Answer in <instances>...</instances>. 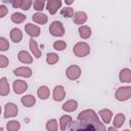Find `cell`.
I'll return each mask as SVG.
<instances>
[{"mask_svg": "<svg viewBox=\"0 0 131 131\" xmlns=\"http://www.w3.org/2000/svg\"><path fill=\"white\" fill-rule=\"evenodd\" d=\"M10 39L14 42V43H19L23 39V33L19 29L17 28H13L10 31Z\"/></svg>", "mask_w": 131, "mask_h": 131, "instance_id": "obj_17", "label": "cell"}, {"mask_svg": "<svg viewBox=\"0 0 131 131\" xmlns=\"http://www.w3.org/2000/svg\"><path fill=\"white\" fill-rule=\"evenodd\" d=\"M30 50L32 51V53L34 54V56L36 58H40L41 57V50L38 48L37 42L33 38L30 39Z\"/></svg>", "mask_w": 131, "mask_h": 131, "instance_id": "obj_20", "label": "cell"}, {"mask_svg": "<svg viewBox=\"0 0 131 131\" xmlns=\"http://www.w3.org/2000/svg\"><path fill=\"white\" fill-rule=\"evenodd\" d=\"M60 6H61V1L60 0H48L47 3H46V9L51 14H55L57 9L60 8Z\"/></svg>", "mask_w": 131, "mask_h": 131, "instance_id": "obj_7", "label": "cell"}, {"mask_svg": "<svg viewBox=\"0 0 131 131\" xmlns=\"http://www.w3.org/2000/svg\"><path fill=\"white\" fill-rule=\"evenodd\" d=\"M73 52L78 57H84L90 53V46L86 42H78L73 48Z\"/></svg>", "mask_w": 131, "mask_h": 131, "instance_id": "obj_2", "label": "cell"}, {"mask_svg": "<svg viewBox=\"0 0 131 131\" xmlns=\"http://www.w3.org/2000/svg\"><path fill=\"white\" fill-rule=\"evenodd\" d=\"M131 96V87L130 86H122L119 87L115 93V97L119 101H125L129 99Z\"/></svg>", "mask_w": 131, "mask_h": 131, "instance_id": "obj_3", "label": "cell"}, {"mask_svg": "<svg viewBox=\"0 0 131 131\" xmlns=\"http://www.w3.org/2000/svg\"><path fill=\"white\" fill-rule=\"evenodd\" d=\"M6 128L8 131H18V129L20 128V125H19V122L17 121H10L7 123Z\"/></svg>", "mask_w": 131, "mask_h": 131, "instance_id": "obj_29", "label": "cell"}, {"mask_svg": "<svg viewBox=\"0 0 131 131\" xmlns=\"http://www.w3.org/2000/svg\"><path fill=\"white\" fill-rule=\"evenodd\" d=\"M98 115L100 116V118L102 119L103 123H105V124H108L111 122V120H112V117H113L112 111H110L107 108H104V110L99 111L98 112Z\"/></svg>", "mask_w": 131, "mask_h": 131, "instance_id": "obj_19", "label": "cell"}, {"mask_svg": "<svg viewBox=\"0 0 131 131\" xmlns=\"http://www.w3.org/2000/svg\"><path fill=\"white\" fill-rule=\"evenodd\" d=\"M27 88H28V84L23 80H15L13 82V91L15 94L24 93L27 90Z\"/></svg>", "mask_w": 131, "mask_h": 131, "instance_id": "obj_8", "label": "cell"}, {"mask_svg": "<svg viewBox=\"0 0 131 131\" xmlns=\"http://www.w3.org/2000/svg\"><path fill=\"white\" fill-rule=\"evenodd\" d=\"M20 2L21 0H14L11 2V5L13 6V8H19L20 7Z\"/></svg>", "mask_w": 131, "mask_h": 131, "instance_id": "obj_37", "label": "cell"}, {"mask_svg": "<svg viewBox=\"0 0 131 131\" xmlns=\"http://www.w3.org/2000/svg\"><path fill=\"white\" fill-rule=\"evenodd\" d=\"M18 113V107L16 104L12 102H8L5 104V111H4V117L5 118H10V117H15Z\"/></svg>", "mask_w": 131, "mask_h": 131, "instance_id": "obj_6", "label": "cell"}, {"mask_svg": "<svg viewBox=\"0 0 131 131\" xmlns=\"http://www.w3.org/2000/svg\"><path fill=\"white\" fill-rule=\"evenodd\" d=\"M46 129L48 131H57V129H58L57 121L55 119H51V120L47 121V123H46Z\"/></svg>", "mask_w": 131, "mask_h": 131, "instance_id": "obj_28", "label": "cell"}, {"mask_svg": "<svg viewBox=\"0 0 131 131\" xmlns=\"http://www.w3.org/2000/svg\"><path fill=\"white\" fill-rule=\"evenodd\" d=\"M119 78H120V81L123 83H130L131 82V71L127 68L121 70L119 74Z\"/></svg>", "mask_w": 131, "mask_h": 131, "instance_id": "obj_15", "label": "cell"}, {"mask_svg": "<svg viewBox=\"0 0 131 131\" xmlns=\"http://www.w3.org/2000/svg\"><path fill=\"white\" fill-rule=\"evenodd\" d=\"M0 131H3V128H1V127H0Z\"/></svg>", "mask_w": 131, "mask_h": 131, "instance_id": "obj_40", "label": "cell"}, {"mask_svg": "<svg viewBox=\"0 0 131 131\" xmlns=\"http://www.w3.org/2000/svg\"><path fill=\"white\" fill-rule=\"evenodd\" d=\"M79 36L82 39H88L91 36V29L88 26H81L79 28Z\"/></svg>", "mask_w": 131, "mask_h": 131, "instance_id": "obj_24", "label": "cell"}, {"mask_svg": "<svg viewBox=\"0 0 131 131\" xmlns=\"http://www.w3.org/2000/svg\"><path fill=\"white\" fill-rule=\"evenodd\" d=\"M32 19H33L35 23L39 24V25H45V24L47 23V20H48V17H47L46 14H44V13H42V12H36V13L33 14Z\"/></svg>", "mask_w": 131, "mask_h": 131, "instance_id": "obj_16", "label": "cell"}, {"mask_svg": "<svg viewBox=\"0 0 131 131\" xmlns=\"http://www.w3.org/2000/svg\"><path fill=\"white\" fill-rule=\"evenodd\" d=\"M8 63H9L8 58L5 55H0V68L4 69V68H6L8 66Z\"/></svg>", "mask_w": 131, "mask_h": 131, "instance_id": "obj_35", "label": "cell"}, {"mask_svg": "<svg viewBox=\"0 0 131 131\" xmlns=\"http://www.w3.org/2000/svg\"><path fill=\"white\" fill-rule=\"evenodd\" d=\"M107 131H117V130H116V128H114V127H108Z\"/></svg>", "mask_w": 131, "mask_h": 131, "instance_id": "obj_38", "label": "cell"}, {"mask_svg": "<svg viewBox=\"0 0 131 131\" xmlns=\"http://www.w3.org/2000/svg\"><path fill=\"white\" fill-rule=\"evenodd\" d=\"M8 12V8L5 5H0V18L4 17Z\"/></svg>", "mask_w": 131, "mask_h": 131, "instance_id": "obj_36", "label": "cell"}, {"mask_svg": "<svg viewBox=\"0 0 131 131\" xmlns=\"http://www.w3.org/2000/svg\"><path fill=\"white\" fill-rule=\"evenodd\" d=\"M60 14L64 17H72L74 15V9L72 7H64L61 8L60 10Z\"/></svg>", "mask_w": 131, "mask_h": 131, "instance_id": "obj_30", "label": "cell"}, {"mask_svg": "<svg viewBox=\"0 0 131 131\" xmlns=\"http://www.w3.org/2000/svg\"><path fill=\"white\" fill-rule=\"evenodd\" d=\"M124 131H130V130H129V129H126V130H124Z\"/></svg>", "mask_w": 131, "mask_h": 131, "instance_id": "obj_41", "label": "cell"}, {"mask_svg": "<svg viewBox=\"0 0 131 131\" xmlns=\"http://www.w3.org/2000/svg\"><path fill=\"white\" fill-rule=\"evenodd\" d=\"M9 84L8 81L5 77L0 79V95L1 96H6L9 94Z\"/></svg>", "mask_w": 131, "mask_h": 131, "instance_id": "obj_14", "label": "cell"}, {"mask_svg": "<svg viewBox=\"0 0 131 131\" xmlns=\"http://www.w3.org/2000/svg\"><path fill=\"white\" fill-rule=\"evenodd\" d=\"M58 59H59V56L56 53H54V52H49L46 55V62L49 63V64L56 63L58 61Z\"/></svg>", "mask_w": 131, "mask_h": 131, "instance_id": "obj_27", "label": "cell"}, {"mask_svg": "<svg viewBox=\"0 0 131 131\" xmlns=\"http://www.w3.org/2000/svg\"><path fill=\"white\" fill-rule=\"evenodd\" d=\"M0 115H1V106H0Z\"/></svg>", "mask_w": 131, "mask_h": 131, "instance_id": "obj_42", "label": "cell"}, {"mask_svg": "<svg viewBox=\"0 0 131 131\" xmlns=\"http://www.w3.org/2000/svg\"><path fill=\"white\" fill-rule=\"evenodd\" d=\"M49 32L52 36L54 37H61L64 34V28L61 21L59 20H54L51 23L49 27Z\"/></svg>", "mask_w": 131, "mask_h": 131, "instance_id": "obj_4", "label": "cell"}, {"mask_svg": "<svg viewBox=\"0 0 131 131\" xmlns=\"http://www.w3.org/2000/svg\"><path fill=\"white\" fill-rule=\"evenodd\" d=\"M37 95H38V97L41 98V99H47V98L49 97V95H50V91H49L48 87H46V86H41V87H39L38 90H37Z\"/></svg>", "mask_w": 131, "mask_h": 131, "instance_id": "obj_23", "label": "cell"}, {"mask_svg": "<svg viewBox=\"0 0 131 131\" xmlns=\"http://www.w3.org/2000/svg\"><path fill=\"white\" fill-rule=\"evenodd\" d=\"M77 107H78V102L74 99L68 100L62 104V110L64 112H74L77 110Z\"/></svg>", "mask_w": 131, "mask_h": 131, "instance_id": "obj_18", "label": "cell"}, {"mask_svg": "<svg viewBox=\"0 0 131 131\" xmlns=\"http://www.w3.org/2000/svg\"><path fill=\"white\" fill-rule=\"evenodd\" d=\"M53 48H54L55 50H59V51H61V50H63V49L67 48V43H66L64 41H62V40L55 41V42L53 43Z\"/></svg>", "mask_w": 131, "mask_h": 131, "instance_id": "obj_31", "label": "cell"}, {"mask_svg": "<svg viewBox=\"0 0 131 131\" xmlns=\"http://www.w3.org/2000/svg\"><path fill=\"white\" fill-rule=\"evenodd\" d=\"M66 76L70 80H77L81 76V69H80V67H78L76 64L70 66L67 69V71H66Z\"/></svg>", "mask_w": 131, "mask_h": 131, "instance_id": "obj_5", "label": "cell"}, {"mask_svg": "<svg viewBox=\"0 0 131 131\" xmlns=\"http://www.w3.org/2000/svg\"><path fill=\"white\" fill-rule=\"evenodd\" d=\"M27 19V16L20 12H14L11 14V20L15 24H21Z\"/></svg>", "mask_w": 131, "mask_h": 131, "instance_id": "obj_26", "label": "cell"}, {"mask_svg": "<svg viewBox=\"0 0 131 131\" xmlns=\"http://www.w3.org/2000/svg\"><path fill=\"white\" fill-rule=\"evenodd\" d=\"M73 17H74V23L76 24V25H83L84 23H86L87 21V14L85 13V12H83V11H77L76 13H74V15H73Z\"/></svg>", "mask_w": 131, "mask_h": 131, "instance_id": "obj_12", "label": "cell"}, {"mask_svg": "<svg viewBox=\"0 0 131 131\" xmlns=\"http://www.w3.org/2000/svg\"><path fill=\"white\" fill-rule=\"evenodd\" d=\"M69 131H106V128L93 110H85L78 115L76 121L71 123Z\"/></svg>", "mask_w": 131, "mask_h": 131, "instance_id": "obj_1", "label": "cell"}, {"mask_svg": "<svg viewBox=\"0 0 131 131\" xmlns=\"http://www.w3.org/2000/svg\"><path fill=\"white\" fill-rule=\"evenodd\" d=\"M17 58L20 62L23 63H32L33 62V57L31 56V54L26 51V50H21L18 52L17 54Z\"/></svg>", "mask_w": 131, "mask_h": 131, "instance_id": "obj_13", "label": "cell"}, {"mask_svg": "<svg viewBox=\"0 0 131 131\" xmlns=\"http://www.w3.org/2000/svg\"><path fill=\"white\" fill-rule=\"evenodd\" d=\"M124 122H125V115L122 114V113L117 114L116 117H115V119H114V122H113L114 128H120V127H122L123 124H124Z\"/></svg>", "mask_w": 131, "mask_h": 131, "instance_id": "obj_25", "label": "cell"}, {"mask_svg": "<svg viewBox=\"0 0 131 131\" xmlns=\"http://www.w3.org/2000/svg\"><path fill=\"white\" fill-rule=\"evenodd\" d=\"M13 74L15 76H19V77H24V78H29L32 75V70L28 67H21V68H17L13 71Z\"/></svg>", "mask_w": 131, "mask_h": 131, "instance_id": "obj_11", "label": "cell"}, {"mask_svg": "<svg viewBox=\"0 0 131 131\" xmlns=\"http://www.w3.org/2000/svg\"><path fill=\"white\" fill-rule=\"evenodd\" d=\"M74 1H66V4H72Z\"/></svg>", "mask_w": 131, "mask_h": 131, "instance_id": "obj_39", "label": "cell"}, {"mask_svg": "<svg viewBox=\"0 0 131 131\" xmlns=\"http://www.w3.org/2000/svg\"><path fill=\"white\" fill-rule=\"evenodd\" d=\"M32 4H33V1H31V0H21L19 8L23 9V10H28L31 7Z\"/></svg>", "mask_w": 131, "mask_h": 131, "instance_id": "obj_34", "label": "cell"}, {"mask_svg": "<svg viewBox=\"0 0 131 131\" xmlns=\"http://www.w3.org/2000/svg\"><path fill=\"white\" fill-rule=\"evenodd\" d=\"M9 48V43L4 37H0V50L6 51Z\"/></svg>", "mask_w": 131, "mask_h": 131, "instance_id": "obj_33", "label": "cell"}, {"mask_svg": "<svg viewBox=\"0 0 131 131\" xmlns=\"http://www.w3.org/2000/svg\"><path fill=\"white\" fill-rule=\"evenodd\" d=\"M25 30H26V33L31 36L32 38L33 37H38L40 35V28L36 25H33V24H27L26 27H25Z\"/></svg>", "mask_w": 131, "mask_h": 131, "instance_id": "obj_10", "label": "cell"}, {"mask_svg": "<svg viewBox=\"0 0 131 131\" xmlns=\"http://www.w3.org/2000/svg\"><path fill=\"white\" fill-rule=\"evenodd\" d=\"M66 96L64 88L61 85H57L53 89V99L55 101H61Z\"/></svg>", "mask_w": 131, "mask_h": 131, "instance_id": "obj_9", "label": "cell"}, {"mask_svg": "<svg viewBox=\"0 0 131 131\" xmlns=\"http://www.w3.org/2000/svg\"><path fill=\"white\" fill-rule=\"evenodd\" d=\"M73 122V119L71 116L69 115H64V116H61L60 119H59V126H60V130L61 131H64L66 128L68 127V125L70 123Z\"/></svg>", "mask_w": 131, "mask_h": 131, "instance_id": "obj_22", "label": "cell"}, {"mask_svg": "<svg viewBox=\"0 0 131 131\" xmlns=\"http://www.w3.org/2000/svg\"><path fill=\"white\" fill-rule=\"evenodd\" d=\"M45 6V2L43 0H36L33 2V7L37 11H41Z\"/></svg>", "mask_w": 131, "mask_h": 131, "instance_id": "obj_32", "label": "cell"}, {"mask_svg": "<svg viewBox=\"0 0 131 131\" xmlns=\"http://www.w3.org/2000/svg\"><path fill=\"white\" fill-rule=\"evenodd\" d=\"M20 101H21V103H23L25 106H27V107H31V106H33V105L36 103L35 97H34L33 95H31V94H28V95L23 96V97L20 98Z\"/></svg>", "mask_w": 131, "mask_h": 131, "instance_id": "obj_21", "label": "cell"}]
</instances>
